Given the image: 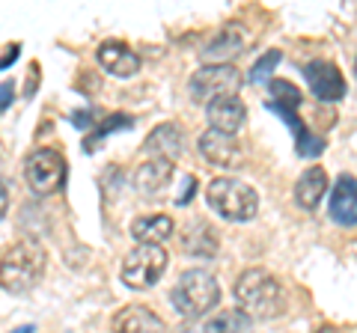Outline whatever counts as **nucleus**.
Instances as JSON below:
<instances>
[{
	"instance_id": "32",
	"label": "nucleus",
	"mask_w": 357,
	"mask_h": 333,
	"mask_svg": "<svg viewBox=\"0 0 357 333\" xmlns=\"http://www.w3.org/2000/svg\"><path fill=\"white\" fill-rule=\"evenodd\" d=\"M354 69H357V63H354Z\"/></svg>"
},
{
	"instance_id": "1",
	"label": "nucleus",
	"mask_w": 357,
	"mask_h": 333,
	"mask_svg": "<svg viewBox=\"0 0 357 333\" xmlns=\"http://www.w3.org/2000/svg\"><path fill=\"white\" fill-rule=\"evenodd\" d=\"M236 304L244 316L250 318H277L286 309V292L277 277H271L265 268H248L236 280Z\"/></svg>"
},
{
	"instance_id": "18",
	"label": "nucleus",
	"mask_w": 357,
	"mask_h": 333,
	"mask_svg": "<svg viewBox=\"0 0 357 333\" xmlns=\"http://www.w3.org/2000/svg\"><path fill=\"white\" fill-rule=\"evenodd\" d=\"M321 194H328V173L321 166H310L295 185V203L301 208H316L321 203Z\"/></svg>"
},
{
	"instance_id": "12",
	"label": "nucleus",
	"mask_w": 357,
	"mask_h": 333,
	"mask_svg": "<svg viewBox=\"0 0 357 333\" xmlns=\"http://www.w3.org/2000/svg\"><path fill=\"white\" fill-rule=\"evenodd\" d=\"M110 330L114 333H167V325L152 313L149 307L131 304V307H122L114 316Z\"/></svg>"
},
{
	"instance_id": "7",
	"label": "nucleus",
	"mask_w": 357,
	"mask_h": 333,
	"mask_svg": "<svg viewBox=\"0 0 357 333\" xmlns=\"http://www.w3.org/2000/svg\"><path fill=\"white\" fill-rule=\"evenodd\" d=\"M24 179L33 194L51 196L66 182V158L57 149H36L24 161Z\"/></svg>"
},
{
	"instance_id": "10",
	"label": "nucleus",
	"mask_w": 357,
	"mask_h": 333,
	"mask_svg": "<svg viewBox=\"0 0 357 333\" xmlns=\"http://www.w3.org/2000/svg\"><path fill=\"white\" fill-rule=\"evenodd\" d=\"M197 146L206 161L218 166H236L241 161V143L236 140V134H223V131L208 128L206 134H199Z\"/></svg>"
},
{
	"instance_id": "28",
	"label": "nucleus",
	"mask_w": 357,
	"mask_h": 333,
	"mask_svg": "<svg viewBox=\"0 0 357 333\" xmlns=\"http://www.w3.org/2000/svg\"><path fill=\"white\" fill-rule=\"evenodd\" d=\"M9 104H13V84H9V81H3V98H0V107H9Z\"/></svg>"
},
{
	"instance_id": "20",
	"label": "nucleus",
	"mask_w": 357,
	"mask_h": 333,
	"mask_svg": "<svg viewBox=\"0 0 357 333\" xmlns=\"http://www.w3.org/2000/svg\"><path fill=\"white\" fill-rule=\"evenodd\" d=\"M173 217L167 215H143L131 224V235L137 238L140 244H158L164 238L173 235Z\"/></svg>"
},
{
	"instance_id": "9",
	"label": "nucleus",
	"mask_w": 357,
	"mask_h": 333,
	"mask_svg": "<svg viewBox=\"0 0 357 333\" xmlns=\"http://www.w3.org/2000/svg\"><path fill=\"white\" fill-rule=\"evenodd\" d=\"M271 114H277L289 128H292L295 134V152L301 155V158H319L321 152H325V140H321L319 134H312V131L304 125V122L298 119V110L289 107V104H277V102H268L265 104Z\"/></svg>"
},
{
	"instance_id": "14",
	"label": "nucleus",
	"mask_w": 357,
	"mask_h": 333,
	"mask_svg": "<svg viewBox=\"0 0 357 333\" xmlns=\"http://www.w3.org/2000/svg\"><path fill=\"white\" fill-rule=\"evenodd\" d=\"M206 116L211 122L215 131H223V134H236V131L244 125L248 119V107L238 95H227V98H218L206 107Z\"/></svg>"
},
{
	"instance_id": "3",
	"label": "nucleus",
	"mask_w": 357,
	"mask_h": 333,
	"mask_svg": "<svg viewBox=\"0 0 357 333\" xmlns=\"http://www.w3.org/2000/svg\"><path fill=\"white\" fill-rule=\"evenodd\" d=\"M45 250L39 241H15L13 247L3 253V288L9 295L27 292L39 283V277L45 274Z\"/></svg>"
},
{
	"instance_id": "16",
	"label": "nucleus",
	"mask_w": 357,
	"mask_h": 333,
	"mask_svg": "<svg viewBox=\"0 0 357 333\" xmlns=\"http://www.w3.org/2000/svg\"><path fill=\"white\" fill-rule=\"evenodd\" d=\"M248 39H250L248 30H244L238 21H232V24L220 27L218 36L203 48V57H206V60H227V57H236V54L244 51Z\"/></svg>"
},
{
	"instance_id": "26",
	"label": "nucleus",
	"mask_w": 357,
	"mask_h": 333,
	"mask_svg": "<svg viewBox=\"0 0 357 333\" xmlns=\"http://www.w3.org/2000/svg\"><path fill=\"white\" fill-rule=\"evenodd\" d=\"M18 54H21V45L15 42V45H6V54H3V60H0V69H9L15 60H18Z\"/></svg>"
},
{
	"instance_id": "15",
	"label": "nucleus",
	"mask_w": 357,
	"mask_h": 333,
	"mask_svg": "<svg viewBox=\"0 0 357 333\" xmlns=\"http://www.w3.org/2000/svg\"><path fill=\"white\" fill-rule=\"evenodd\" d=\"M173 179V161L167 158H149L134 170V187L143 196H158Z\"/></svg>"
},
{
	"instance_id": "17",
	"label": "nucleus",
	"mask_w": 357,
	"mask_h": 333,
	"mask_svg": "<svg viewBox=\"0 0 357 333\" xmlns=\"http://www.w3.org/2000/svg\"><path fill=\"white\" fill-rule=\"evenodd\" d=\"M182 131H178V125H173V122H164V125H158L152 131V134L146 137V143H143V149H146L152 158H167V161H176L178 155H182Z\"/></svg>"
},
{
	"instance_id": "19",
	"label": "nucleus",
	"mask_w": 357,
	"mask_h": 333,
	"mask_svg": "<svg viewBox=\"0 0 357 333\" xmlns=\"http://www.w3.org/2000/svg\"><path fill=\"white\" fill-rule=\"evenodd\" d=\"M188 333H253V318L244 316L241 309H227V313L206 318L203 325Z\"/></svg>"
},
{
	"instance_id": "29",
	"label": "nucleus",
	"mask_w": 357,
	"mask_h": 333,
	"mask_svg": "<svg viewBox=\"0 0 357 333\" xmlns=\"http://www.w3.org/2000/svg\"><path fill=\"white\" fill-rule=\"evenodd\" d=\"M0 208H3V217L9 215V182L3 179V196H0Z\"/></svg>"
},
{
	"instance_id": "5",
	"label": "nucleus",
	"mask_w": 357,
	"mask_h": 333,
	"mask_svg": "<svg viewBox=\"0 0 357 333\" xmlns=\"http://www.w3.org/2000/svg\"><path fill=\"white\" fill-rule=\"evenodd\" d=\"M244 84L241 72L236 65H227V63H208L203 69H197L191 75V84H188V93H191L194 102L199 104H211L218 98H227V95H238Z\"/></svg>"
},
{
	"instance_id": "13",
	"label": "nucleus",
	"mask_w": 357,
	"mask_h": 333,
	"mask_svg": "<svg viewBox=\"0 0 357 333\" xmlns=\"http://www.w3.org/2000/svg\"><path fill=\"white\" fill-rule=\"evenodd\" d=\"M96 57L110 75H116V77H131V75H137V69H140L137 51H131L126 42H116V39L102 42L98 51H96Z\"/></svg>"
},
{
	"instance_id": "25",
	"label": "nucleus",
	"mask_w": 357,
	"mask_h": 333,
	"mask_svg": "<svg viewBox=\"0 0 357 333\" xmlns=\"http://www.w3.org/2000/svg\"><path fill=\"white\" fill-rule=\"evenodd\" d=\"M72 122H75V128H93V114L89 110H75Z\"/></svg>"
},
{
	"instance_id": "31",
	"label": "nucleus",
	"mask_w": 357,
	"mask_h": 333,
	"mask_svg": "<svg viewBox=\"0 0 357 333\" xmlns=\"http://www.w3.org/2000/svg\"><path fill=\"white\" fill-rule=\"evenodd\" d=\"M316 333H340L337 327H321V330H316Z\"/></svg>"
},
{
	"instance_id": "22",
	"label": "nucleus",
	"mask_w": 357,
	"mask_h": 333,
	"mask_svg": "<svg viewBox=\"0 0 357 333\" xmlns=\"http://www.w3.org/2000/svg\"><path fill=\"white\" fill-rule=\"evenodd\" d=\"M131 128H134V116H128V114H110L107 119H102V125H98L93 134L84 140V152L93 155L98 149V143H102L105 137H110L114 131H131Z\"/></svg>"
},
{
	"instance_id": "21",
	"label": "nucleus",
	"mask_w": 357,
	"mask_h": 333,
	"mask_svg": "<svg viewBox=\"0 0 357 333\" xmlns=\"http://www.w3.org/2000/svg\"><path fill=\"white\" fill-rule=\"evenodd\" d=\"M185 250L191 256H215L218 253V235L215 229L206 224H194L191 229L185 232Z\"/></svg>"
},
{
	"instance_id": "4",
	"label": "nucleus",
	"mask_w": 357,
	"mask_h": 333,
	"mask_svg": "<svg viewBox=\"0 0 357 333\" xmlns=\"http://www.w3.org/2000/svg\"><path fill=\"white\" fill-rule=\"evenodd\" d=\"M170 301H173V307L185 318H197V316H206L208 309L218 307V301H220V286H218V280L208 271L191 268V271H185L176 280Z\"/></svg>"
},
{
	"instance_id": "11",
	"label": "nucleus",
	"mask_w": 357,
	"mask_h": 333,
	"mask_svg": "<svg viewBox=\"0 0 357 333\" xmlns=\"http://www.w3.org/2000/svg\"><path fill=\"white\" fill-rule=\"evenodd\" d=\"M328 215L340 226H357V179L354 176H340L331 191Z\"/></svg>"
},
{
	"instance_id": "2",
	"label": "nucleus",
	"mask_w": 357,
	"mask_h": 333,
	"mask_svg": "<svg viewBox=\"0 0 357 333\" xmlns=\"http://www.w3.org/2000/svg\"><path fill=\"white\" fill-rule=\"evenodd\" d=\"M206 199L220 217L232 220V224L250 220V217H256V212H259V194H256L248 182L232 179V176L211 179L206 187Z\"/></svg>"
},
{
	"instance_id": "6",
	"label": "nucleus",
	"mask_w": 357,
	"mask_h": 333,
	"mask_svg": "<svg viewBox=\"0 0 357 333\" xmlns=\"http://www.w3.org/2000/svg\"><path fill=\"white\" fill-rule=\"evenodd\" d=\"M167 271V250L161 244H137L122 262V283L137 292H146Z\"/></svg>"
},
{
	"instance_id": "24",
	"label": "nucleus",
	"mask_w": 357,
	"mask_h": 333,
	"mask_svg": "<svg viewBox=\"0 0 357 333\" xmlns=\"http://www.w3.org/2000/svg\"><path fill=\"white\" fill-rule=\"evenodd\" d=\"M283 60V54L280 51H268V54H262L259 60L253 63V69H250V84H262V81H268V75H271L274 69H277V63Z\"/></svg>"
},
{
	"instance_id": "8",
	"label": "nucleus",
	"mask_w": 357,
	"mask_h": 333,
	"mask_svg": "<svg viewBox=\"0 0 357 333\" xmlns=\"http://www.w3.org/2000/svg\"><path fill=\"white\" fill-rule=\"evenodd\" d=\"M304 77L310 84L312 95L319 102H340L345 98V77L331 60H312L304 65Z\"/></svg>"
},
{
	"instance_id": "27",
	"label": "nucleus",
	"mask_w": 357,
	"mask_h": 333,
	"mask_svg": "<svg viewBox=\"0 0 357 333\" xmlns=\"http://www.w3.org/2000/svg\"><path fill=\"white\" fill-rule=\"evenodd\" d=\"M197 194V179H188V187H185V194L182 196H176V206H188L191 203V196Z\"/></svg>"
},
{
	"instance_id": "23",
	"label": "nucleus",
	"mask_w": 357,
	"mask_h": 333,
	"mask_svg": "<svg viewBox=\"0 0 357 333\" xmlns=\"http://www.w3.org/2000/svg\"><path fill=\"white\" fill-rule=\"evenodd\" d=\"M271 95H274V102L277 104H289V107H301V102H304V95H301V90L295 84H289V81H280V77H274L271 81Z\"/></svg>"
},
{
	"instance_id": "30",
	"label": "nucleus",
	"mask_w": 357,
	"mask_h": 333,
	"mask_svg": "<svg viewBox=\"0 0 357 333\" xmlns=\"http://www.w3.org/2000/svg\"><path fill=\"white\" fill-rule=\"evenodd\" d=\"M9 333H36V327H33V325H24V327H15V330H9Z\"/></svg>"
}]
</instances>
